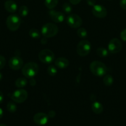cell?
Listing matches in <instances>:
<instances>
[{
  "label": "cell",
  "mask_w": 126,
  "mask_h": 126,
  "mask_svg": "<svg viewBox=\"0 0 126 126\" xmlns=\"http://www.w3.org/2000/svg\"><path fill=\"white\" fill-rule=\"evenodd\" d=\"M21 24V19L17 14H11L6 19V25L9 30L14 32L17 30Z\"/></svg>",
  "instance_id": "4"
},
{
  "label": "cell",
  "mask_w": 126,
  "mask_h": 126,
  "mask_svg": "<svg viewBox=\"0 0 126 126\" xmlns=\"http://www.w3.org/2000/svg\"><path fill=\"white\" fill-rule=\"evenodd\" d=\"M109 52L105 47H99L96 49V54L101 58H105L108 56Z\"/></svg>",
  "instance_id": "18"
},
{
  "label": "cell",
  "mask_w": 126,
  "mask_h": 126,
  "mask_svg": "<svg viewBox=\"0 0 126 126\" xmlns=\"http://www.w3.org/2000/svg\"><path fill=\"white\" fill-rule=\"evenodd\" d=\"M48 116L43 113H38L33 116V121L36 124L39 126H44L48 123Z\"/></svg>",
  "instance_id": "13"
},
{
  "label": "cell",
  "mask_w": 126,
  "mask_h": 126,
  "mask_svg": "<svg viewBox=\"0 0 126 126\" xmlns=\"http://www.w3.org/2000/svg\"><path fill=\"white\" fill-rule=\"evenodd\" d=\"M119 4L122 9L126 10V0H121Z\"/></svg>",
  "instance_id": "29"
},
{
  "label": "cell",
  "mask_w": 126,
  "mask_h": 126,
  "mask_svg": "<svg viewBox=\"0 0 126 126\" xmlns=\"http://www.w3.org/2000/svg\"><path fill=\"white\" fill-rule=\"evenodd\" d=\"M28 12H29V9L26 6H22L19 9V14L21 17H26L28 14Z\"/></svg>",
  "instance_id": "23"
},
{
  "label": "cell",
  "mask_w": 126,
  "mask_h": 126,
  "mask_svg": "<svg viewBox=\"0 0 126 126\" xmlns=\"http://www.w3.org/2000/svg\"><path fill=\"white\" fill-rule=\"evenodd\" d=\"M58 27L52 23H47L43 25L42 28V34L44 38H50L54 36L58 33Z\"/></svg>",
  "instance_id": "3"
},
{
  "label": "cell",
  "mask_w": 126,
  "mask_h": 126,
  "mask_svg": "<svg viewBox=\"0 0 126 126\" xmlns=\"http://www.w3.org/2000/svg\"><path fill=\"white\" fill-rule=\"evenodd\" d=\"M91 110L94 113L100 114L103 111V106L99 102H94L91 105Z\"/></svg>",
  "instance_id": "16"
},
{
  "label": "cell",
  "mask_w": 126,
  "mask_h": 126,
  "mask_svg": "<svg viewBox=\"0 0 126 126\" xmlns=\"http://www.w3.org/2000/svg\"><path fill=\"white\" fill-rule=\"evenodd\" d=\"M4 100V95L1 91H0V104L2 103Z\"/></svg>",
  "instance_id": "34"
},
{
  "label": "cell",
  "mask_w": 126,
  "mask_h": 126,
  "mask_svg": "<svg viewBox=\"0 0 126 126\" xmlns=\"http://www.w3.org/2000/svg\"><path fill=\"white\" fill-rule=\"evenodd\" d=\"M49 16L51 19L55 23H62L65 19V16L64 14L61 12L54 11V10L51 9L49 11Z\"/></svg>",
  "instance_id": "12"
},
{
  "label": "cell",
  "mask_w": 126,
  "mask_h": 126,
  "mask_svg": "<svg viewBox=\"0 0 126 126\" xmlns=\"http://www.w3.org/2000/svg\"><path fill=\"white\" fill-rule=\"evenodd\" d=\"M29 35L33 39H38L40 38V33L39 30L36 28H31L29 30Z\"/></svg>",
  "instance_id": "21"
},
{
  "label": "cell",
  "mask_w": 126,
  "mask_h": 126,
  "mask_svg": "<svg viewBox=\"0 0 126 126\" xmlns=\"http://www.w3.org/2000/svg\"><path fill=\"white\" fill-rule=\"evenodd\" d=\"M0 126H6L5 124H0Z\"/></svg>",
  "instance_id": "38"
},
{
  "label": "cell",
  "mask_w": 126,
  "mask_h": 126,
  "mask_svg": "<svg viewBox=\"0 0 126 126\" xmlns=\"http://www.w3.org/2000/svg\"><path fill=\"white\" fill-rule=\"evenodd\" d=\"M44 5L49 9H53L58 4V0H44Z\"/></svg>",
  "instance_id": "19"
},
{
  "label": "cell",
  "mask_w": 126,
  "mask_h": 126,
  "mask_svg": "<svg viewBox=\"0 0 126 126\" xmlns=\"http://www.w3.org/2000/svg\"><path fill=\"white\" fill-rule=\"evenodd\" d=\"M56 115V113L54 111H50L48 113V117L49 118H54Z\"/></svg>",
  "instance_id": "32"
},
{
  "label": "cell",
  "mask_w": 126,
  "mask_h": 126,
  "mask_svg": "<svg viewBox=\"0 0 126 126\" xmlns=\"http://www.w3.org/2000/svg\"><path fill=\"white\" fill-rule=\"evenodd\" d=\"M69 60L64 57H59L54 61L56 66L59 69L66 68L69 66Z\"/></svg>",
  "instance_id": "14"
},
{
  "label": "cell",
  "mask_w": 126,
  "mask_h": 126,
  "mask_svg": "<svg viewBox=\"0 0 126 126\" xmlns=\"http://www.w3.org/2000/svg\"><path fill=\"white\" fill-rule=\"evenodd\" d=\"M77 33L78 36L80 38H82V39H84V38H86L88 35L87 31L84 28H79L78 29L77 32Z\"/></svg>",
  "instance_id": "24"
},
{
  "label": "cell",
  "mask_w": 126,
  "mask_h": 126,
  "mask_svg": "<svg viewBox=\"0 0 126 126\" xmlns=\"http://www.w3.org/2000/svg\"><path fill=\"white\" fill-rule=\"evenodd\" d=\"M27 79L25 78H19L17 79L15 82L16 87L18 88H23V87H25L27 84Z\"/></svg>",
  "instance_id": "17"
},
{
  "label": "cell",
  "mask_w": 126,
  "mask_h": 126,
  "mask_svg": "<svg viewBox=\"0 0 126 126\" xmlns=\"http://www.w3.org/2000/svg\"><path fill=\"white\" fill-rule=\"evenodd\" d=\"M91 12L94 16L100 18H105L107 14L106 7L100 4H95V6H93Z\"/></svg>",
  "instance_id": "10"
},
{
  "label": "cell",
  "mask_w": 126,
  "mask_h": 126,
  "mask_svg": "<svg viewBox=\"0 0 126 126\" xmlns=\"http://www.w3.org/2000/svg\"><path fill=\"white\" fill-rule=\"evenodd\" d=\"M9 66L13 70H19L23 66V61L19 57H12L9 59Z\"/></svg>",
  "instance_id": "11"
},
{
  "label": "cell",
  "mask_w": 126,
  "mask_h": 126,
  "mask_svg": "<svg viewBox=\"0 0 126 126\" xmlns=\"http://www.w3.org/2000/svg\"><path fill=\"white\" fill-rule=\"evenodd\" d=\"M63 10L64 11V13L67 14H70L72 11V7L71 5L67 2H65L63 4Z\"/></svg>",
  "instance_id": "25"
},
{
  "label": "cell",
  "mask_w": 126,
  "mask_h": 126,
  "mask_svg": "<svg viewBox=\"0 0 126 126\" xmlns=\"http://www.w3.org/2000/svg\"><path fill=\"white\" fill-rule=\"evenodd\" d=\"M30 84L31 85V86H35V85L36 84V81L35 79L33 78H30Z\"/></svg>",
  "instance_id": "33"
},
{
  "label": "cell",
  "mask_w": 126,
  "mask_h": 126,
  "mask_svg": "<svg viewBox=\"0 0 126 126\" xmlns=\"http://www.w3.org/2000/svg\"></svg>",
  "instance_id": "39"
},
{
  "label": "cell",
  "mask_w": 126,
  "mask_h": 126,
  "mask_svg": "<svg viewBox=\"0 0 126 126\" xmlns=\"http://www.w3.org/2000/svg\"><path fill=\"white\" fill-rule=\"evenodd\" d=\"M38 58L43 63L50 64L54 61V54L49 49H43L38 54Z\"/></svg>",
  "instance_id": "6"
},
{
  "label": "cell",
  "mask_w": 126,
  "mask_h": 126,
  "mask_svg": "<svg viewBox=\"0 0 126 126\" xmlns=\"http://www.w3.org/2000/svg\"><path fill=\"white\" fill-rule=\"evenodd\" d=\"M39 66L35 62H28L25 64L22 68V73L23 76L27 78H34L38 74Z\"/></svg>",
  "instance_id": "2"
},
{
  "label": "cell",
  "mask_w": 126,
  "mask_h": 126,
  "mask_svg": "<svg viewBox=\"0 0 126 126\" xmlns=\"http://www.w3.org/2000/svg\"><path fill=\"white\" fill-rule=\"evenodd\" d=\"M66 22L68 25L73 28H79L82 25V20L80 16L75 14H70L67 16Z\"/></svg>",
  "instance_id": "8"
},
{
  "label": "cell",
  "mask_w": 126,
  "mask_h": 126,
  "mask_svg": "<svg viewBox=\"0 0 126 126\" xmlns=\"http://www.w3.org/2000/svg\"><path fill=\"white\" fill-rule=\"evenodd\" d=\"M47 72H48L49 75L51 76H54L58 73V69L54 65H50V66H48V69H47Z\"/></svg>",
  "instance_id": "26"
},
{
  "label": "cell",
  "mask_w": 126,
  "mask_h": 126,
  "mask_svg": "<svg viewBox=\"0 0 126 126\" xmlns=\"http://www.w3.org/2000/svg\"><path fill=\"white\" fill-rule=\"evenodd\" d=\"M2 77H3V75H2V74L1 73V72H0V81H1V80H2Z\"/></svg>",
  "instance_id": "37"
},
{
  "label": "cell",
  "mask_w": 126,
  "mask_h": 126,
  "mask_svg": "<svg viewBox=\"0 0 126 126\" xmlns=\"http://www.w3.org/2000/svg\"><path fill=\"white\" fill-rule=\"evenodd\" d=\"M120 37L123 41H126V28L124 29L120 34Z\"/></svg>",
  "instance_id": "28"
},
{
  "label": "cell",
  "mask_w": 126,
  "mask_h": 126,
  "mask_svg": "<svg viewBox=\"0 0 126 126\" xmlns=\"http://www.w3.org/2000/svg\"><path fill=\"white\" fill-rule=\"evenodd\" d=\"M86 3L90 6H94L96 3V0H86Z\"/></svg>",
  "instance_id": "30"
},
{
  "label": "cell",
  "mask_w": 126,
  "mask_h": 126,
  "mask_svg": "<svg viewBox=\"0 0 126 126\" xmlns=\"http://www.w3.org/2000/svg\"><path fill=\"white\" fill-rule=\"evenodd\" d=\"M69 2L73 5H77L81 2L82 0H69Z\"/></svg>",
  "instance_id": "31"
},
{
  "label": "cell",
  "mask_w": 126,
  "mask_h": 126,
  "mask_svg": "<svg viewBox=\"0 0 126 126\" xmlns=\"http://www.w3.org/2000/svg\"><path fill=\"white\" fill-rule=\"evenodd\" d=\"M7 110L9 112L14 113L17 111V106L14 101L9 102L7 104Z\"/></svg>",
  "instance_id": "22"
},
{
  "label": "cell",
  "mask_w": 126,
  "mask_h": 126,
  "mask_svg": "<svg viewBox=\"0 0 126 126\" xmlns=\"http://www.w3.org/2000/svg\"><path fill=\"white\" fill-rule=\"evenodd\" d=\"M4 7L9 12L14 13L17 10V4L12 0H7L4 3Z\"/></svg>",
  "instance_id": "15"
},
{
  "label": "cell",
  "mask_w": 126,
  "mask_h": 126,
  "mask_svg": "<svg viewBox=\"0 0 126 126\" xmlns=\"http://www.w3.org/2000/svg\"><path fill=\"white\" fill-rule=\"evenodd\" d=\"M122 49V43L117 38H112L107 46V50L111 54H117Z\"/></svg>",
  "instance_id": "9"
},
{
  "label": "cell",
  "mask_w": 126,
  "mask_h": 126,
  "mask_svg": "<svg viewBox=\"0 0 126 126\" xmlns=\"http://www.w3.org/2000/svg\"><path fill=\"white\" fill-rule=\"evenodd\" d=\"M41 43H42L43 44H46L47 43V39L46 38H43V39H42V40H41Z\"/></svg>",
  "instance_id": "35"
},
{
  "label": "cell",
  "mask_w": 126,
  "mask_h": 126,
  "mask_svg": "<svg viewBox=\"0 0 126 126\" xmlns=\"http://www.w3.org/2000/svg\"><path fill=\"white\" fill-rule=\"evenodd\" d=\"M6 59H5L4 57L0 55V70L3 68L4 67L5 65H6Z\"/></svg>",
  "instance_id": "27"
},
{
  "label": "cell",
  "mask_w": 126,
  "mask_h": 126,
  "mask_svg": "<svg viewBox=\"0 0 126 126\" xmlns=\"http://www.w3.org/2000/svg\"><path fill=\"white\" fill-rule=\"evenodd\" d=\"M103 81L105 85L106 86H110L113 84L114 82V78L111 75H106L104 76Z\"/></svg>",
  "instance_id": "20"
},
{
  "label": "cell",
  "mask_w": 126,
  "mask_h": 126,
  "mask_svg": "<svg viewBox=\"0 0 126 126\" xmlns=\"http://www.w3.org/2000/svg\"><path fill=\"white\" fill-rule=\"evenodd\" d=\"M2 116H3V110H2V108H0V119L2 118Z\"/></svg>",
  "instance_id": "36"
},
{
  "label": "cell",
  "mask_w": 126,
  "mask_h": 126,
  "mask_svg": "<svg viewBox=\"0 0 126 126\" xmlns=\"http://www.w3.org/2000/svg\"><path fill=\"white\" fill-rule=\"evenodd\" d=\"M91 44L87 40H82L79 42L77 46V53L81 57H85L88 55L91 51Z\"/></svg>",
  "instance_id": "5"
},
{
  "label": "cell",
  "mask_w": 126,
  "mask_h": 126,
  "mask_svg": "<svg viewBox=\"0 0 126 126\" xmlns=\"http://www.w3.org/2000/svg\"><path fill=\"white\" fill-rule=\"evenodd\" d=\"M90 70L95 76L98 77H103L107 73V68L105 63L100 61L92 62L90 65Z\"/></svg>",
  "instance_id": "1"
},
{
  "label": "cell",
  "mask_w": 126,
  "mask_h": 126,
  "mask_svg": "<svg viewBox=\"0 0 126 126\" xmlns=\"http://www.w3.org/2000/svg\"><path fill=\"white\" fill-rule=\"evenodd\" d=\"M28 97V93L27 91L23 89H18L14 91L11 95V99L12 101L17 103H22L27 100Z\"/></svg>",
  "instance_id": "7"
}]
</instances>
